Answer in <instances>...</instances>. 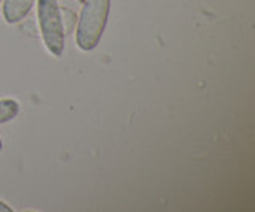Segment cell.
Wrapping results in <instances>:
<instances>
[{
    "instance_id": "cell-1",
    "label": "cell",
    "mask_w": 255,
    "mask_h": 212,
    "mask_svg": "<svg viewBox=\"0 0 255 212\" xmlns=\"http://www.w3.org/2000/svg\"><path fill=\"white\" fill-rule=\"evenodd\" d=\"M77 26V46L82 51L94 50L107 26L110 0H85Z\"/></svg>"
},
{
    "instance_id": "cell-2",
    "label": "cell",
    "mask_w": 255,
    "mask_h": 212,
    "mask_svg": "<svg viewBox=\"0 0 255 212\" xmlns=\"http://www.w3.org/2000/svg\"><path fill=\"white\" fill-rule=\"evenodd\" d=\"M37 16H38L40 32H42L48 51L53 56H62L64 38H66V35H64V29H62L58 0H38Z\"/></svg>"
},
{
    "instance_id": "cell-3",
    "label": "cell",
    "mask_w": 255,
    "mask_h": 212,
    "mask_svg": "<svg viewBox=\"0 0 255 212\" xmlns=\"http://www.w3.org/2000/svg\"><path fill=\"white\" fill-rule=\"evenodd\" d=\"M35 0H3V18L6 22H19L29 14Z\"/></svg>"
},
{
    "instance_id": "cell-4",
    "label": "cell",
    "mask_w": 255,
    "mask_h": 212,
    "mask_svg": "<svg viewBox=\"0 0 255 212\" xmlns=\"http://www.w3.org/2000/svg\"><path fill=\"white\" fill-rule=\"evenodd\" d=\"M18 113H19V104L14 99L0 101V124L11 121L13 118H16Z\"/></svg>"
},
{
    "instance_id": "cell-5",
    "label": "cell",
    "mask_w": 255,
    "mask_h": 212,
    "mask_svg": "<svg viewBox=\"0 0 255 212\" xmlns=\"http://www.w3.org/2000/svg\"><path fill=\"white\" fill-rule=\"evenodd\" d=\"M59 13H61V21H62V29H64V35L72 34V30L77 26V14L66 8V6H59Z\"/></svg>"
},
{
    "instance_id": "cell-6",
    "label": "cell",
    "mask_w": 255,
    "mask_h": 212,
    "mask_svg": "<svg viewBox=\"0 0 255 212\" xmlns=\"http://www.w3.org/2000/svg\"><path fill=\"white\" fill-rule=\"evenodd\" d=\"M11 211H13V209H10L5 203L0 201V212H11Z\"/></svg>"
},
{
    "instance_id": "cell-7",
    "label": "cell",
    "mask_w": 255,
    "mask_h": 212,
    "mask_svg": "<svg viewBox=\"0 0 255 212\" xmlns=\"http://www.w3.org/2000/svg\"><path fill=\"white\" fill-rule=\"evenodd\" d=\"M2 147H3V142H2V139H0V150H2Z\"/></svg>"
},
{
    "instance_id": "cell-8",
    "label": "cell",
    "mask_w": 255,
    "mask_h": 212,
    "mask_svg": "<svg viewBox=\"0 0 255 212\" xmlns=\"http://www.w3.org/2000/svg\"><path fill=\"white\" fill-rule=\"evenodd\" d=\"M77 2H80V3H83V2H85V0H77Z\"/></svg>"
},
{
    "instance_id": "cell-9",
    "label": "cell",
    "mask_w": 255,
    "mask_h": 212,
    "mask_svg": "<svg viewBox=\"0 0 255 212\" xmlns=\"http://www.w3.org/2000/svg\"><path fill=\"white\" fill-rule=\"evenodd\" d=\"M0 2H2V0H0Z\"/></svg>"
}]
</instances>
